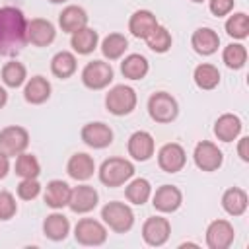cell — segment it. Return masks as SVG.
<instances>
[{
  "label": "cell",
  "mask_w": 249,
  "mask_h": 249,
  "mask_svg": "<svg viewBox=\"0 0 249 249\" xmlns=\"http://www.w3.org/2000/svg\"><path fill=\"white\" fill-rule=\"evenodd\" d=\"M27 19L19 8L2 6L0 8V54L16 56L27 45L25 39Z\"/></svg>",
  "instance_id": "cell-1"
},
{
  "label": "cell",
  "mask_w": 249,
  "mask_h": 249,
  "mask_svg": "<svg viewBox=\"0 0 249 249\" xmlns=\"http://www.w3.org/2000/svg\"><path fill=\"white\" fill-rule=\"evenodd\" d=\"M97 177L109 189L123 187L134 177V163L126 158H121V156L107 158L101 161V165L97 169Z\"/></svg>",
  "instance_id": "cell-2"
},
{
  "label": "cell",
  "mask_w": 249,
  "mask_h": 249,
  "mask_svg": "<svg viewBox=\"0 0 249 249\" xmlns=\"http://www.w3.org/2000/svg\"><path fill=\"white\" fill-rule=\"evenodd\" d=\"M101 222L115 233H126L134 226V212L126 202L111 200L101 208Z\"/></svg>",
  "instance_id": "cell-3"
},
{
  "label": "cell",
  "mask_w": 249,
  "mask_h": 249,
  "mask_svg": "<svg viewBox=\"0 0 249 249\" xmlns=\"http://www.w3.org/2000/svg\"><path fill=\"white\" fill-rule=\"evenodd\" d=\"M136 103H138V95L134 88L126 84H117L105 93V109L115 117L130 115L136 109Z\"/></svg>",
  "instance_id": "cell-4"
},
{
  "label": "cell",
  "mask_w": 249,
  "mask_h": 249,
  "mask_svg": "<svg viewBox=\"0 0 249 249\" xmlns=\"http://www.w3.org/2000/svg\"><path fill=\"white\" fill-rule=\"evenodd\" d=\"M146 109H148V115L154 123H160V124H169L177 119L179 115V103L177 99L167 93V91H154L150 97H148V103H146Z\"/></svg>",
  "instance_id": "cell-5"
},
{
  "label": "cell",
  "mask_w": 249,
  "mask_h": 249,
  "mask_svg": "<svg viewBox=\"0 0 249 249\" xmlns=\"http://www.w3.org/2000/svg\"><path fill=\"white\" fill-rule=\"evenodd\" d=\"M107 226L93 218H80L74 226V239L84 247H99L107 241Z\"/></svg>",
  "instance_id": "cell-6"
},
{
  "label": "cell",
  "mask_w": 249,
  "mask_h": 249,
  "mask_svg": "<svg viewBox=\"0 0 249 249\" xmlns=\"http://www.w3.org/2000/svg\"><path fill=\"white\" fill-rule=\"evenodd\" d=\"M113 78H115V72L111 62L107 60H91L82 68V84L93 91L109 88Z\"/></svg>",
  "instance_id": "cell-7"
},
{
  "label": "cell",
  "mask_w": 249,
  "mask_h": 249,
  "mask_svg": "<svg viewBox=\"0 0 249 249\" xmlns=\"http://www.w3.org/2000/svg\"><path fill=\"white\" fill-rule=\"evenodd\" d=\"M29 146V132L19 124H10L0 130V152L8 158H16Z\"/></svg>",
  "instance_id": "cell-8"
},
{
  "label": "cell",
  "mask_w": 249,
  "mask_h": 249,
  "mask_svg": "<svg viewBox=\"0 0 249 249\" xmlns=\"http://www.w3.org/2000/svg\"><path fill=\"white\" fill-rule=\"evenodd\" d=\"M193 160L200 171L212 173V171H218L222 167L224 154L218 148V144H214L210 140H200V142H196V146L193 150Z\"/></svg>",
  "instance_id": "cell-9"
},
{
  "label": "cell",
  "mask_w": 249,
  "mask_h": 249,
  "mask_svg": "<svg viewBox=\"0 0 249 249\" xmlns=\"http://www.w3.org/2000/svg\"><path fill=\"white\" fill-rule=\"evenodd\" d=\"M171 235V224L163 216H150L142 224V239L150 247H161Z\"/></svg>",
  "instance_id": "cell-10"
},
{
  "label": "cell",
  "mask_w": 249,
  "mask_h": 249,
  "mask_svg": "<svg viewBox=\"0 0 249 249\" xmlns=\"http://www.w3.org/2000/svg\"><path fill=\"white\" fill-rule=\"evenodd\" d=\"M80 138L86 146H89L93 150H103L113 144V128L101 121L86 123L80 130Z\"/></svg>",
  "instance_id": "cell-11"
},
{
  "label": "cell",
  "mask_w": 249,
  "mask_h": 249,
  "mask_svg": "<svg viewBox=\"0 0 249 249\" xmlns=\"http://www.w3.org/2000/svg\"><path fill=\"white\" fill-rule=\"evenodd\" d=\"M152 206L160 214H173L183 204V193L175 185H161L156 191H152Z\"/></svg>",
  "instance_id": "cell-12"
},
{
  "label": "cell",
  "mask_w": 249,
  "mask_h": 249,
  "mask_svg": "<svg viewBox=\"0 0 249 249\" xmlns=\"http://www.w3.org/2000/svg\"><path fill=\"white\" fill-rule=\"evenodd\" d=\"M235 239V230L230 220L218 218L212 220L206 228V245L208 249H228Z\"/></svg>",
  "instance_id": "cell-13"
},
{
  "label": "cell",
  "mask_w": 249,
  "mask_h": 249,
  "mask_svg": "<svg viewBox=\"0 0 249 249\" xmlns=\"http://www.w3.org/2000/svg\"><path fill=\"white\" fill-rule=\"evenodd\" d=\"M25 39L33 47H49L56 39V27L53 25V21H49L45 18L27 19Z\"/></svg>",
  "instance_id": "cell-14"
},
{
  "label": "cell",
  "mask_w": 249,
  "mask_h": 249,
  "mask_svg": "<svg viewBox=\"0 0 249 249\" xmlns=\"http://www.w3.org/2000/svg\"><path fill=\"white\" fill-rule=\"evenodd\" d=\"M187 163V152L177 142H167L158 150V165L165 173H177Z\"/></svg>",
  "instance_id": "cell-15"
},
{
  "label": "cell",
  "mask_w": 249,
  "mask_h": 249,
  "mask_svg": "<svg viewBox=\"0 0 249 249\" xmlns=\"http://www.w3.org/2000/svg\"><path fill=\"white\" fill-rule=\"evenodd\" d=\"M97 202H99V193L95 191V187L82 183L78 187H72L68 208L74 214H88L97 206Z\"/></svg>",
  "instance_id": "cell-16"
},
{
  "label": "cell",
  "mask_w": 249,
  "mask_h": 249,
  "mask_svg": "<svg viewBox=\"0 0 249 249\" xmlns=\"http://www.w3.org/2000/svg\"><path fill=\"white\" fill-rule=\"evenodd\" d=\"M126 152L134 161H148L156 152V140L148 130H136L128 136Z\"/></svg>",
  "instance_id": "cell-17"
},
{
  "label": "cell",
  "mask_w": 249,
  "mask_h": 249,
  "mask_svg": "<svg viewBox=\"0 0 249 249\" xmlns=\"http://www.w3.org/2000/svg\"><path fill=\"white\" fill-rule=\"evenodd\" d=\"M66 173H68V177H72L74 181L84 183V181H88V179L93 177V173H95V161H93V158H91L89 154H86V152H76V154H72V156L68 158V161H66Z\"/></svg>",
  "instance_id": "cell-18"
},
{
  "label": "cell",
  "mask_w": 249,
  "mask_h": 249,
  "mask_svg": "<svg viewBox=\"0 0 249 249\" xmlns=\"http://www.w3.org/2000/svg\"><path fill=\"white\" fill-rule=\"evenodd\" d=\"M51 91H53L51 82L41 74L27 78V82L23 84V99L29 105H43L45 101H49Z\"/></svg>",
  "instance_id": "cell-19"
},
{
  "label": "cell",
  "mask_w": 249,
  "mask_h": 249,
  "mask_svg": "<svg viewBox=\"0 0 249 249\" xmlns=\"http://www.w3.org/2000/svg\"><path fill=\"white\" fill-rule=\"evenodd\" d=\"M191 47L200 56H210L218 53L220 47V35L212 27H198L191 35Z\"/></svg>",
  "instance_id": "cell-20"
},
{
  "label": "cell",
  "mask_w": 249,
  "mask_h": 249,
  "mask_svg": "<svg viewBox=\"0 0 249 249\" xmlns=\"http://www.w3.org/2000/svg\"><path fill=\"white\" fill-rule=\"evenodd\" d=\"M70 193H72V187L62 181V179H53L47 183L45 191H43V200L49 208L53 210H62L64 206H68V200H70Z\"/></svg>",
  "instance_id": "cell-21"
},
{
  "label": "cell",
  "mask_w": 249,
  "mask_h": 249,
  "mask_svg": "<svg viewBox=\"0 0 249 249\" xmlns=\"http://www.w3.org/2000/svg\"><path fill=\"white\" fill-rule=\"evenodd\" d=\"M70 47H72L74 54L88 56L99 47V33L93 27L86 25V27H82L70 35Z\"/></svg>",
  "instance_id": "cell-22"
},
{
  "label": "cell",
  "mask_w": 249,
  "mask_h": 249,
  "mask_svg": "<svg viewBox=\"0 0 249 249\" xmlns=\"http://www.w3.org/2000/svg\"><path fill=\"white\" fill-rule=\"evenodd\" d=\"M88 12L82 8V6H76V4H68L62 8V12L58 14V27L64 31V33H74L82 27L88 25Z\"/></svg>",
  "instance_id": "cell-23"
},
{
  "label": "cell",
  "mask_w": 249,
  "mask_h": 249,
  "mask_svg": "<svg viewBox=\"0 0 249 249\" xmlns=\"http://www.w3.org/2000/svg\"><path fill=\"white\" fill-rule=\"evenodd\" d=\"M241 128H243V123H241V119L237 115L224 113L214 123V136L220 142H233L241 134Z\"/></svg>",
  "instance_id": "cell-24"
},
{
  "label": "cell",
  "mask_w": 249,
  "mask_h": 249,
  "mask_svg": "<svg viewBox=\"0 0 249 249\" xmlns=\"http://www.w3.org/2000/svg\"><path fill=\"white\" fill-rule=\"evenodd\" d=\"M43 233L51 241H64L68 237V233H70V220L62 212L54 210V212L45 216V220H43Z\"/></svg>",
  "instance_id": "cell-25"
},
{
  "label": "cell",
  "mask_w": 249,
  "mask_h": 249,
  "mask_svg": "<svg viewBox=\"0 0 249 249\" xmlns=\"http://www.w3.org/2000/svg\"><path fill=\"white\" fill-rule=\"evenodd\" d=\"M249 206V196L241 187H230L222 195V208L228 216H243Z\"/></svg>",
  "instance_id": "cell-26"
},
{
  "label": "cell",
  "mask_w": 249,
  "mask_h": 249,
  "mask_svg": "<svg viewBox=\"0 0 249 249\" xmlns=\"http://www.w3.org/2000/svg\"><path fill=\"white\" fill-rule=\"evenodd\" d=\"M156 25H158V19L150 10H136L128 18V31L136 39H146L156 29Z\"/></svg>",
  "instance_id": "cell-27"
},
{
  "label": "cell",
  "mask_w": 249,
  "mask_h": 249,
  "mask_svg": "<svg viewBox=\"0 0 249 249\" xmlns=\"http://www.w3.org/2000/svg\"><path fill=\"white\" fill-rule=\"evenodd\" d=\"M150 72V62L140 53H130L121 60V74L126 80H144Z\"/></svg>",
  "instance_id": "cell-28"
},
{
  "label": "cell",
  "mask_w": 249,
  "mask_h": 249,
  "mask_svg": "<svg viewBox=\"0 0 249 249\" xmlns=\"http://www.w3.org/2000/svg\"><path fill=\"white\" fill-rule=\"evenodd\" d=\"M99 49H101V54L105 60H119L124 56L126 49H128V39L123 35V33H109L101 39L99 43Z\"/></svg>",
  "instance_id": "cell-29"
},
{
  "label": "cell",
  "mask_w": 249,
  "mask_h": 249,
  "mask_svg": "<svg viewBox=\"0 0 249 249\" xmlns=\"http://www.w3.org/2000/svg\"><path fill=\"white\" fill-rule=\"evenodd\" d=\"M76 70H78V58L72 51H58L51 58V72H53V76H56L60 80L74 76Z\"/></svg>",
  "instance_id": "cell-30"
},
{
  "label": "cell",
  "mask_w": 249,
  "mask_h": 249,
  "mask_svg": "<svg viewBox=\"0 0 249 249\" xmlns=\"http://www.w3.org/2000/svg\"><path fill=\"white\" fill-rule=\"evenodd\" d=\"M220 70L210 64V62H200L195 70H193V80H195V86L198 89H204V91H210V89H216L218 84H220Z\"/></svg>",
  "instance_id": "cell-31"
},
{
  "label": "cell",
  "mask_w": 249,
  "mask_h": 249,
  "mask_svg": "<svg viewBox=\"0 0 249 249\" xmlns=\"http://www.w3.org/2000/svg\"><path fill=\"white\" fill-rule=\"evenodd\" d=\"M0 78L6 88L18 89L27 82V68L19 60H8L0 70Z\"/></svg>",
  "instance_id": "cell-32"
},
{
  "label": "cell",
  "mask_w": 249,
  "mask_h": 249,
  "mask_svg": "<svg viewBox=\"0 0 249 249\" xmlns=\"http://www.w3.org/2000/svg\"><path fill=\"white\" fill-rule=\"evenodd\" d=\"M124 196L130 204H136V206H142L150 200L152 196V185L148 179L144 177H134L130 179L126 185H124Z\"/></svg>",
  "instance_id": "cell-33"
},
{
  "label": "cell",
  "mask_w": 249,
  "mask_h": 249,
  "mask_svg": "<svg viewBox=\"0 0 249 249\" xmlns=\"http://www.w3.org/2000/svg\"><path fill=\"white\" fill-rule=\"evenodd\" d=\"M14 173L19 179H37L41 175V163H39V160L33 154L21 152L19 156H16Z\"/></svg>",
  "instance_id": "cell-34"
},
{
  "label": "cell",
  "mask_w": 249,
  "mask_h": 249,
  "mask_svg": "<svg viewBox=\"0 0 249 249\" xmlns=\"http://www.w3.org/2000/svg\"><path fill=\"white\" fill-rule=\"evenodd\" d=\"M226 33L235 39V41H243L249 37V16L245 12H233L228 14V19L224 23Z\"/></svg>",
  "instance_id": "cell-35"
},
{
  "label": "cell",
  "mask_w": 249,
  "mask_h": 249,
  "mask_svg": "<svg viewBox=\"0 0 249 249\" xmlns=\"http://www.w3.org/2000/svg\"><path fill=\"white\" fill-rule=\"evenodd\" d=\"M222 62L230 70H241L247 62V47L243 43H230L222 51Z\"/></svg>",
  "instance_id": "cell-36"
},
{
  "label": "cell",
  "mask_w": 249,
  "mask_h": 249,
  "mask_svg": "<svg viewBox=\"0 0 249 249\" xmlns=\"http://www.w3.org/2000/svg\"><path fill=\"white\" fill-rule=\"evenodd\" d=\"M146 41V45H148V49L150 51H154V53H158V54H163V53H167L169 49H171V45H173V37H171V31L167 29V27H163V25H156V29L144 39Z\"/></svg>",
  "instance_id": "cell-37"
},
{
  "label": "cell",
  "mask_w": 249,
  "mask_h": 249,
  "mask_svg": "<svg viewBox=\"0 0 249 249\" xmlns=\"http://www.w3.org/2000/svg\"><path fill=\"white\" fill-rule=\"evenodd\" d=\"M41 191H43V187L37 179H21L16 187V195L21 200H35L41 195Z\"/></svg>",
  "instance_id": "cell-38"
},
{
  "label": "cell",
  "mask_w": 249,
  "mask_h": 249,
  "mask_svg": "<svg viewBox=\"0 0 249 249\" xmlns=\"http://www.w3.org/2000/svg\"><path fill=\"white\" fill-rule=\"evenodd\" d=\"M18 202L10 191H0V222H8L16 216Z\"/></svg>",
  "instance_id": "cell-39"
},
{
  "label": "cell",
  "mask_w": 249,
  "mask_h": 249,
  "mask_svg": "<svg viewBox=\"0 0 249 249\" xmlns=\"http://www.w3.org/2000/svg\"><path fill=\"white\" fill-rule=\"evenodd\" d=\"M235 0H208V10L216 18H224L233 12Z\"/></svg>",
  "instance_id": "cell-40"
},
{
  "label": "cell",
  "mask_w": 249,
  "mask_h": 249,
  "mask_svg": "<svg viewBox=\"0 0 249 249\" xmlns=\"http://www.w3.org/2000/svg\"><path fill=\"white\" fill-rule=\"evenodd\" d=\"M237 156L241 158V161H249V136H241L237 140Z\"/></svg>",
  "instance_id": "cell-41"
},
{
  "label": "cell",
  "mask_w": 249,
  "mask_h": 249,
  "mask_svg": "<svg viewBox=\"0 0 249 249\" xmlns=\"http://www.w3.org/2000/svg\"><path fill=\"white\" fill-rule=\"evenodd\" d=\"M10 173V158L0 152V179H4Z\"/></svg>",
  "instance_id": "cell-42"
},
{
  "label": "cell",
  "mask_w": 249,
  "mask_h": 249,
  "mask_svg": "<svg viewBox=\"0 0 249 249\" xmlns=\"http://www.w3.org/2000/svg\"><path fill=\"white\" fill-rule=\"evenodd\" d=\"M8 103V91H6V86H0V109H4Z\"/></svg>",
  "instance_id": "cell-43"
},
{
  "label": "cell",
  "mask_w": 249,
  "mask_h": 249,
  "mask_svg": "<svg viewBox=\"0 0 249 249\" xmlns=\"http://www.w3.org/2000/svg\"><path fill=\"white\" fill-rule=\"evenodd\" d=\"M51 4H64V2H68V0H49Z\"/></svg>",
  "instance_id": "cell-44"
},
{
  "label": "cell",
  "mask_w": 249,
  "mask_h": 249,
  "mask_svg": "<svg viewBox=\"0 0 249 249\" xmlns=\"http://www.w3.org/2000/svg\"><path fill=\"white\" fill-rule=\"evenodd\" d=\"M191 2H195V4H202L204 0H191Z\"/></svg>",
  "instance_id": "cell-45"
}]
</instances>
